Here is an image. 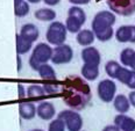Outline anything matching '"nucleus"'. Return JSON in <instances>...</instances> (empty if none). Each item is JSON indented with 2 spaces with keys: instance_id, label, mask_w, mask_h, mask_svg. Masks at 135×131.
Listing matches in <instances>:
<instances>
[{
  "instance_id": "f257e3e1",
  "label": "nucleus",
  "mask_w": 135,
  "mask_h": 131,
  "mask_svg": "<svg viewBox=\"0 0 135 131\" xmlns=\"http://www.w3.org/2000/svg\"><path fill=\"white\" fill-rule=\"evenodd\" d=\"M63 93V101L70 109L83 110L91 101V88L88 80L83 77L69 76L64 79L61 88Z\"/></svg>"
},
{
  "instance_id": "f03ea898",
  "label": "nucleus",
  "mask_w": 135,
  "mask_h": 131,
  "mask_svg": "<svg viewBox=\"0 0 135 131\" xmlns=\"http://www.w3.org/2000/svg\"><path fill=\"white\" fill-rule=\"evenodd\" d=\"M117 21L115 14L112 11H100L93 16L91 29L95 38L100 42H108L115 35L113 26Z\"/></svg>"
},
{
  "instance_id": "7ed1b4c3",
  "label": "nucleus",
  "mask_w": 135,
  "mask_h": 131,
  "mask_svg": "<svg viewBox=\"0 0 135 131\" xmlns=\"http://www.w3.org/2000/svg\"><path fill=\"white\" fill-rule=\"evenodd\" d=\"M52 51L54 49L48 43H38L34 46L33 52L29 58V66L34 71H37L42 64H47L49 60H51Z\"/></svg>"
},
{
  "instance_id": "20e7f679",
  "label": "nucleus",
  "mask_w": 135,
  "mask_h": 131,
  "mask_svg": "<svg viewBox=\"0 0 135 131\" xmlns=\"http://www.w3.org/2000/svg\"><path fill=\"white\" fill-rule=\"evenodd\" d=\"M86 22V14L80 6H72L68 11V16L65 21V27L68 33L78 34L81 30V27Z\"/></svg>"
},
{
  "instance_id": "39448f33",
  "label": "nucleus",
  "mask_w": 135,
  "mask_h": 131,
  "mask_svg": "<svg viewBox=\"0 0 135 131\" xmlns=\"http://www.w3.org/2000/svg\"><path fill=\"white\" fill-rule=\"evenodd\" d=\"M66 35L68 29L65 27V23H62L60 21H52L47 29L46 38L49 44L57 46L65 43Z\"/></svg>"
},
{
  "instance_id": "423d86ee",
  "label": "nucleus",
  "mask_w": 135,
  "mask_h": 131,
  "mask_svg": "<svg viewBox=\"0 0 135 131\" xmlns=\"http://www.w3.org/2000/svg\"><path fill=\"white\" fill-rule=\"evenodd\" d=\"M58 118L63 119L68 131H81L83 129V117L78 111L72 109H64L58 113Z\"/></svg>"
},
{
  "instance_id": "0eeeda50",
  "label": "nucleus",
  "mask_w": 135,
  "mask_h": 131,
  "mask_svg": "<svg viewBox=\"0 0 135 131\" xmlns=\"http://www.w3.org/2000/svg\"><path fill=\"white\" fill-rule=\"evenodd\" d=\"M97 94L99 99L105 103L113 102L117 94V85L113 79H103L97 86Z\"/></svg>"
},
{
  "instance_id": "6e6552de",
  "label": "nucleus",
  "mask_w": 135,
  "mask_h": 131,
  "mask_svg": "<svg viewBox=\"0 0 135 131\" xmlns=\"http://www.w3.org/2000/svg\"><path fill=\"white\" fill-rule=\"evenodd\" d=\"M108 8L114 14L131 16L135 13V0H106Z\"/></svg>"
},
{
  "instance_id": "1a4fd4ad",
  "label": "nucleus",
  "mask_w": 135,
  "mask_h": 131,
  "mask_svg": "<svg viewBox=\"0 0 135 131\" xmlns=\"http://www.w3.org/2000/svg\"><path fill=\"white\" fill-rule=\"evenodd\" d=\"M74 58V50L69 44H61L54 48L51 57V63L54 65H64L69 64Z\"/></svg>"
},
{
  "instance_id": "9d476101",
  "label": "nucleus",
  "mask_w": 135,
  "mask_h": 131,
  "mask_svg": "<svg viewBox=\"0 0 135 131\" xmlns=\"http://www.w3.org/2000/svg\"><path fill=\"white\" fill-rule=\"evenodd\" d=\"M115 40L119 43L135 44V26H132V24L120 26L115 32Z\"/></svg>"
},
{
  "instance_id": "9b49d317",
  "label": "nucleus",
  "mask_w": 135,
  "mask_h": 131,
  "mask_svg": "<svg viewBox=\"0 0 135 131\" xmlns=\"http://www.w3.org/2000/svg\"><path fill=\"white\" fill-rule=\"evenodd\" d=\"M81 60L84 62V64L88 65H100L101 62V55L99 52V50L94 46H86L81 50Z\"/></svg>"
},
{
  "instance_id": "f8f14e48",
  "label": "nucleus",
  "mask_w": 135,
  "mask_h": 131,
  "mask_svg": "<svg viewBox=\"0 0 135 131\" xmlns=\"http://www.w3.org/2000/svg\"><path fill=\"white\" fill-rule=\"evenodd\" d=\"M36 114L43 121H51L56 115V108L55 106L49 101H42L37 106Z\"/></svg>"
},
{
  "instance_id": "ddd939ff",
  "label": "nucleus",
  "mask_w": 135,
  "mask_h": 131,
  "mask_svg": "<svg viewBox=\"0 0 135 131\" xmlns=\"http://www.w3.org/2000/svg\"><path fill=\"white\" fill-rule=\"evenodd\" d=\"M117 80L119 82L126 85L128 88L135 91V71L126 66H122L119 74L117 77Z\"/></svg>"
},
{
  "instance_id": "4468645a",
  "label": "nucleus",
  "mask_w": 135,
  "mask_h": 131,
  "mask_svg": "<svg viewBox=\"0 0 135 131\" xmlns=\"http://www.w3.org/2000/svg\"><path fill=\"white\" fill-rule=\"evenodd\" d=\"M114 124L121 131H135V119L126 114H118L114 117Z\"/></svg>"
},
{
  "instance_id": "2eb2a0df",
  "label": "nucleus",
  "mask_w": 135,
  "mask_h": 131,
  "mask_svg": "<svg viewBox=\"0 0 135 131\" xmlns=\"http://www.w3.org/2000/svg\"><path fill=\"white\" fill-rule=\"evenodd\" d=\"M36 110H37V107L33 102H29V101H23L19 106V115H20V117L22 119H27V121L33 119L37 115Z\"/></svg>"
},
{
  "instance_id": "dca6fc26",
  "label": "nucleus",
  "mask_w": 135,
  "mask_h": 131,
  "mask_svg": "<svg viewBox=\"0 0 135 131\" xmlns=\"http://www.w3.org/2000/svg\"><path fill=\"white\" fill-rule=\"evenodd\" d=\"M95 40V35L92 29H81L77 35H76V41L79 45L84 46H91Z\"/></svg>"
},
{
  "instance_id": "f3484780",
  "label": "nucleus",
  "mask_w": 135,
  "mask_h": 131,
  "mask_svg": "<svg viewBox=\"0 0 135 131\" xmlns=\"http://www.w3.org/2000/svg\"><path fill=\"white\" fill-rule=\"evenodd\" d=\"M20 35L34 43L40 36V30L34 23H25L20 29Z\"/></svg>"
},
{
  "instance_id": "a211bd4d",
  "label": "nucleus",
  "mask_w": 135,
  "mask_h": 131,
  "mask_svg": "<svg viewBox=\"0 0 135 131\" xmlns=\"http://www.w3.org/2000/svg\"><path fill=\"white\" fill-rule=\"evenodd\" d=\"M131 102H129L128 96L123 95V94H118L115 95L113 100V107L114 109L119 114H126L131 109Z\"/></svg>"
},
{
  "instance_id": "6ab92c4d",
  "label": "nucleus",
  "mask_w": 135,
  "mask_h": 131,
  "mask_svg": "<svg viewBox=\"0 0 135 131\" xmlns=\"http://www.w3.org/2000/svg\"><path fill=\"white\" fill-rule=\"evenodd\" d=\"M36 72H37L38 76H40L43 80H46V81H56V80H57L56 71L54 70V67H52L51 65H49L48 63L42 64Z\"/></svg>"
},
{
  "instance_id": "aec40b11",
  "label": "nucleus",
  "mask_w": 135,
  "mask_h": 131,
  "mask_svg": "<svg viewBox=\"0 0 135 131\" xmlns=\"http://www.w3.org/2000/svg\"><path fill=\"white\" fill-rule=\"evenodd\" d=\"M80 73H81V77L85 80H88V81H94L99 77V66L84 64L81 66Z\"/></svg>"
},
{
  "instance_id": "412c9836",
  "label": "nucleus",
  "mask_w": 135,
  "mask_h": 131,
  "mask_svg": "<svg viewBox=\"0 0 135 131\" xmlns=\"http://www.w3.org/2000/svg\"><path fill=\"white\" fill-rule=\"evenodd\" d=\"M16 55H26L32 50L33 48V42L26 40L23 36L20 34H16Z\"/></svg>"
},
{
  "instance_id": "4be33fe9",
  "label": "nucleus",
  "mask_w": 135,
  "mask_h": 131,
  "mask_svg": "<svg viewBox=\"0 0 135 131\" xmlns=\"http://www.w3.org/2000/svg\"><path fill=\"white\" fill-rule=\"evenodd\" d=\"M47 95L46 91L43 90V86L40 85H30L27 88V97L34 101H37V100L44 99Z\"/></svg>"
},
{
  "instance_id": "5701e85b",
  "label": "nucleus",
  "mask_w": 135,
  "mask_h": 131,
  "mask_svg": "<svg viewBox=\"0 0 135 131\" xmlns=\"http://www.w3.org/2000/svg\"><path fill=\"white\" fill-rule=\"evenodd\" d=\"M34 16L40 21L52 22L56 19V12L54 9H51V8H40V9L35 11Z\"/></svg>"
},
{
  "instance_id": "b1692460",
  "label": "nucleus",
  "mask_w": 135,
  "mask_h": 131,
  "mask_svg": "<svg viewBox=\"0 0 135 131\" xmlns=\"http://www.w3.org/2000/svg\"><path fill=\"white\" fill-rule=\"evenodd\" d=\"M29 13V4L27 0H14V14L16 18H25Z\"/></svg>"
},
{
  "instance_id": "393cba45",
  "label": "nucleus",
  "mask_w": 135,
  "mask_h": 131,
  "mask_svg": "<svg viewBox=\"0 0 135 131\" xmlns=\"http://www.w3.org/2000/svg\"><path fill=\"white\" fill-rule=\"evenodd\" d=\"M121 67H122V65L120 63H118L117 60H108L105 64V72L107 73V76L111 79H117Z\"/></svg>"
},
{
  "instance_id": "a878e982",
  "label": "nucleus",
  "mask_w": 135,
  "mask_h": 131,
  "mask_svg": "<svg viewBox=\"0 0 135 131\" xmlns=\"http://www.w3.org/2000/svg\"><path fill=\"white\" fill-rule=\"evenodd\" d=\"M135 50L132 49V48H125L120 52V62H121L122 66H126L128 67L129 66V63L132 60V57H133Z\"/></svg>"
},
{
  "instance_id": "bb28decb",
  "label": "nucleus",
  "mask_w": 135,
  "mask_h": 131,
  "mask_svg": "<svg viewBox=\"0 0 135 131\" xmlns=\"http://www.w3.org/2000/svg\"><path fill=\"white\" fill-rule=\"evenodd\" d=\"M65 130H66V127L64 121L58 117L55 119H51V122L48 125V131H65Z\"/></svg>"
},
{
  "instance_id": "cd10ccee",
  "label": "nucleus",
  "mask_w": 135,
  "mask_h": 131,
  "mask_svg": "<svg viewBox=\"0 0 135 131\" xmlns=\"http://www.w3.org/2000/svg\"><path fill=\"white\" fill-rule=\"evenodd\" d=\"M62 86L56 81H47L43 83V90L46 91L47 94H56L57 92H60Z\"/></svg>"
},
{
  "instance_id": "c85d7f7f",
  "label": "nucleus",
  "mask_w": 135,
  "mask_h": 131,
  "mask_svg": "<svg viewBox=\"0 0 135 131\" xmlns=\"http://www.w3.org/2000/svg\"><path fill=\"white\" fill-rule=\"evenodd\" d=\"M18 92H19V99H23L27 96V91L25 90V86L19 83L18 85Z\"/></svg>"
},
{
  "instance_id": "c756f323",
  "label": "nucleus",
  "mask_w": 135,
  "mask_h": 131,
  "mask_svg": "<svg viewBox=\"0 0 135 131\" xmlns=\"http://www.w3.org/2000/svg\"><path fill=\"white\" fill-rule=\"evenodd\" d=\"M91 0H69L74 6H83V5H88Z\"/></svg>"
},
{
  "instance_id": "7c9ffc66",
  "label": "nucleus",
  "mask_w": 135,
  "mask_h": 131,
  "mask_svg": "<svg viewBox=\"0 0 135 131\" xmlns=\"http://www.w3.org/2000/svg\"><path fill=\"white\" fill-rule=\"evenodd\" d=\"M103 131H121V130H120L115 124H111V125H106V127L103 129Z\"/></svg>"
},
{
  "instance_id": "2f4dec72",
  "label": "nucleus",
  "mask_w": 135,
  "mask_h": 131,
  "mask_svg": "<svg viewBox=\"0 0 135 131\" xmlns=\"http://www.w3.org/2000/svg\"><path fill=\"white\" fill-rule=\"evenodd\" d=\"M43 2L47 6H56L61 2V0H43Z\"/></svg>"
},
{
  "instance_id": "473e14b6",
  "label": "nucleus",
  "mask_w": 135,
  "mask_h": 131,
  "mask_svg": "<svg viewBox=\"0 0 135 131\" xmlns=\"http://www.w3.org/2000/svg\"><path fill=\"white\" fill-rule=\"evenodd\" d=\"M128 99H129V102H131V104L135 108V91H132L131 93L128 94Z\"/></svg>"
},
{
  "instance_id": "72a5a7b5",
  "label": "nucleus",
  "mask_w": 135,
  "mask_h": 131,
  "mask_svg": "<svg viewBox=\"0 0 135 131\" xmlns=\"http://www.w3.org/2000/svg\"><path fill=\"white\" fill-rule=\"evenodd\" d=\"M16 60H18V72H20L22 69V62H21L20 55H16Z\"/></svg>"
},
{
  "instance_id": "f704fd0d",
  "label": "nucleus",
  "mask_w": 135,
  "mask_h": 131,
  "mask_svg": "<svg viewBox=\"0 0 135 131\" xmlns=\"http://www.w3.org/2000/svg\"><path fill=\"white\" fill-rule=\"evenodd\" d=\"M128 67L135 71V52H134L133 57H132V60H131V63H129V66H128Z\"/></svg>"
},
{
  "instance_id": "c9c22d12",
  "label": "nucleus",
  "mask_w": 135,
  "mask_h": 131,
  "mask_svg": "<svg viewBox=\"0 0 135 131\" xmlns=\"http://www.w3.org/2000/svg\"><path fill=\"white\" fill-rule=\"evenodd\" d=\"M28 2H32V4H37V2H40L41 0H27Z\"/></svg>"
},
{
  "instance_id": "e433bc0d",
  "label": "nucleus",
  "mask_w": 135,
  "mask_h": 131,
  "mask_svg": "<svg viewBox=\"0 0 135 131\" xmlns=\"http://www.w3.org/2000/svg\"><path fill=\"white\" fill-rule=\"evenodd\" d=\"M29 131H44V130H42V129H33V130H29Z\"/></svg>"
},
{
  "instance_id": "4c0bfd02",
  "label": "nucleus",
  "mask_w": 135,
  "mask_h": 131,
  "mask_svg": "<svg viewBox=\"0 0 135 131\" xmlns=\"http://www.w3.org/2000/svg\"><path fill=\"white\" fill-rule=\"evenodd\" d=\"M81 131H84V130H81Z\"/></svg>"
}]
</instances>
